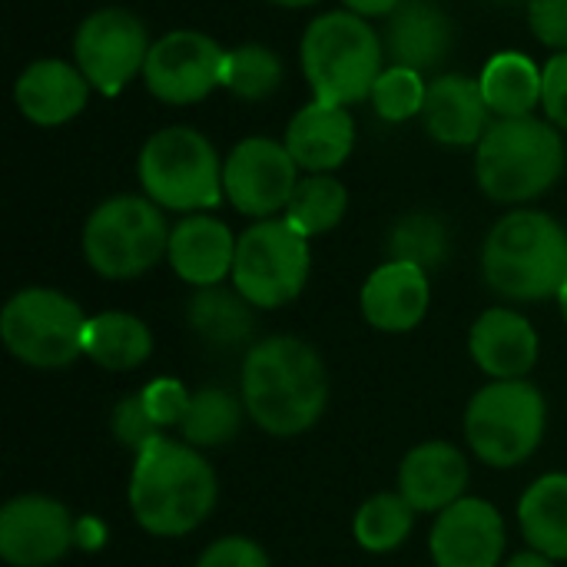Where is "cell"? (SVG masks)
I'll return each instance as SVG.
<instances>
[{
	"instance_id": "6da1fadb",
	"label": "cell",
	"mask_w": 567,
	"mask_h": 567,
	"mask_svg": "<svg viewBox=\"0 0 567 567\" xmlns=\"http://www.w3.org/2000/svg\"><path fill=\"white\" fill-rule=\"evenodd\" d=\"M326 365L309 342L272 336L249 349L243 362V409L262 432L276 439L309 432L326 412Z\"/></svg>"
},
{
	"instance_id": "7a4b0ae2",
	"label": "cell",
	"mask_w": 567,
	"mask_h": 567,
	"mask_svg": "<svg viewBox=\"0 0 567 567\" xmlns=\"http://www.w3.org/2000/svg\"><path fill=\"white\" fill-rule=\"evenodd\" d=\"M213 505L216 475L193 445L156 435L146 449L136 452L130 508L150 535H189L213 515Z\"/></svg>"
},
{
	"instance_id": "3957f363",
	"label": "cell",
	"mask_w": 567,
	"mask_h": 567,
	"mask_svg": "<svg viewBox=\"0 0 567 567\" xmlns=\"http://www.w3.org/2000/svg\"><path fill=\"white\" fill-rule=\"evenodd\" d=\"M482 272L505 299L542 302L561 296L567 286V233L548 213L515 209L492 226Z\"/></svg>"
},
{
	"instance_id": "277c9868",
	"label": "cell",
	"mask_w": 567,
	"mask_h": 567,
	"mask_svg": "<svg viewBox=\"0 0 567 567\" xmlns=\"http://www.w3.org/2000/svg\"><path fill=\"white\" fill-rule=\"evenodd\" d=\"M299 60L312 100L352 106L372 100L385 70V43L365 17L329 10L306 27Z\"/></svg>"
},
{
	"instance_id": "5b68a950",
	"label": "cell",
	"mask_w": 567,
	"mask_h": 567,
	"mask_svg": "<svg viewBox=\"0 0 567 567\" xmlns=\"http://www.w3.org/2000/svg\"><path fill=\"white\" fill-rule=\"evenodd\" d=\"M565 173V140L551 120H495L475 153V179L495 203H532Z\"/></svg>"
},
{
	"instance_id": "8992f818",
	"label": "cell",
	"mask_w": 567,
	"mask_h": 567,
	"mask_svg": "<svg viewBox=\"0 0 567 567\" xmlns=\"http://www.w3.org/2000/svg\"><path fill=\"white\" fill-rule=\"evenodd\" d=\"M140 186L159 209H213L226 196L216 146L193 126L156 130L136 159Z\"/></svg>"
},
{
	"instance_id": "52a82bcc",
	"label": "cell",
	"mask_w": 567,
	"mask_h": 567,
	"mask_svg": "<svg viewBox=\"0 0 567 567\" xmlns=\"http://www.w3.org/2000/svg\"><path fill=\"white\" fill-rule=\"evenodd\" d=\"M169 233L150 196H110L83 226V256L103 279H136L169 252Z\"/></svg>"
},
{
	"instance_id": "ba28073f",
	"label": "cell",
	"mask_w": 567,
	"mask_h": 567,
	"mask_svg": "<svg viewBox=\"0 0 567 567\" xmlns=\"http://www.w3.org/2000/svg\"><path fill=\"white\" fill-rule=\"evenodd\" d=\"M545 395L525 379H498L475 392L465 412V435L478 462L515 468L528 462L545 439Z\"/></svg>"
},
{
	"instance_id": "9c48e42d",
	"label": "cell",
	"mask_w": 567,
	"mask_h": 567,
	"mask_svg": "<svg viewBox=\"0 0 567 567\" xmlns=\"http://www.w3.org/2000/svg\"><path fill=\"white\" fill-rule=\"evenodd\" d=\"M309 266V236L289 219H259L236 243L233 286L256 309H279L306 289Z\"/></svg>"
},
{
	"instance_id": "30bf717a",
	"label": "cell",
	"mask_w": 567,
	"mask_h": 567,
	"mask_svg": "<svg viewBox=\"0 0 567 567\" xmlns=\"http://www.w3.org/2000/svg\"><path fill=\"white\" fill-rule=\"evenodd\" d=\"M86 316L56 289H20L0 316L3 346L33 369H63L83 355Z\"/></svg>"
},
{
	"instance_id": "8fae6325",
	"label": "cell",
	"mask_w": 567,
	"mask_h": 567,
	"mask_svg": "<svg viewBox=\"0 0 567 567\" xmlns=\"http://www.w3.org/2000/svg\"><path fill=\"white\" fill-rule=\"evenodd\" d=\"M146 23L126 7H100L73 33V63L83 70L93 90L116 96L150 56Z\"/></svg>"
},
{
	"instance_id": "7c38bea8",
	"label": "cell",
	"mask_w": 567,
	"mask_h": 567,
	"mask_svg": "<svg viewBox=\"0 0 567 567\" xmlns=\"http://www.w3.org/2000/svg\"><path fill=\"white\" fill-rule=\"evenodd\" d=\"M226 47L203 30H169L146 56V90L169 106H193L223 86Z\"/></svg>"
},
{
	"instance_id": "4fadbf2b",
	"label": "cell",
	"mask_w": 567,
	"mask_h": 567,
	"mask_svg": "<svg viewBox=\"0 0 567 567\" xmlns=\"http://www.w3.org/2000/svg\"><path fill=\"white\" fill-rule=\"evenodd\" d=\"M299 186V166L286 143L269 136H249L233 146L223 163V189L233 209L252 219H276L286 213Z\"/></svg>"
},
{
	"instance_id": "5bb4252c",
	"label": "cell",
	"mask_w": 567,
	"mask_h": 567,
	"mask_svg": "<svg viewBox=\"0 0 567 567\" xmlns=\"http://www.w3.org/2000/svg\"><path fill=\"white\" fill-rule=\"evenodd\" d=\"M76 542L70 512L47 495H20L0 512V558L10 567H47Z\"/></svg>"
},
{
	"instance_id": "9a60e30c",
	"label": "cell",
	"mask_w": 567,
	"mask_h": 567,
	"mask_svg": "<svg viewBox=\"0 0 567 567\" xmlns=\"http://www.w3.org/2000/svg\"><path fill=\"white\" fill-rule=\"evenodd\" d=\"M505 555V522L495 505L462 498L445 508L432 528V558L439 567H498Z\"/></svg>"
},
{
	"instance_id": "2e32d148",
	"label": "cell",
	"mask_w": 567,
	"mask_h": 567,
	"mask_svg": "<svg viewBox=\"0 0 567 567\" xmlns=\"http://www.w3.org/2000/svg\"><path fill=\"white\" fill-rule=\"evenodd\" d=\"M492 116L482 83L465 73H442L425 90V133L442 146H478L495 123Z\"/></svg>"
},
{
	"instance_id": "e0dca14e",
	"label": "cell",
	"mask_w": 567,
	"mask_h": 567,
	"mask_svg": "<svg viewBox=\"0 0 567 567\" xmlns=\"http://www.w3.org/2000/svg\"><path fill=\"white\" fill-rule=\"evenodd\" d=\"M90 80L76 63L66 60H33L13 83V103L20 116L37 126H63L86 110Z\"/></svg>"
},
{
	"instance_id": "ac0fdd59",
	"label": "cell",
	"mask_w": 567,
	"mask_h": 567,
	"mask_svg": "<svg viewBox=\"0 0 567 567\" xmlns=\"http://www.w3.org/2000/svg\"><path fill=\"white\" fill-rule=\"evenodd\" d=\"M385 56L409 70H439L455 47V20L435 0H402L385 23Z\"/></svg>"
},
{
	"instance_id": "d6986e66",
	"label": "cell",
	"mask_w": 567,
	"mask_h": 567,
	"mask_svg": "<svg viewBox=\"0 0 567 567\" xmlns=\"http://www.w3.org/2000/svg\"><path fill=\"white\" fill-rule=\"evenodd\" d=\"M236 236L233 229L206 213H193L169 233V266L173 272L189 286H219L226 276H233L236 262Z\"/></svg>"
},
{
	"instance_id": "ffe728a7",
	"label": "cell",
	"mask_w": 567,
	"mask_h": 567,
	"mask_svg": "<svg viewBox=\"0 0 567 567\" xmlns=\"http://www.w3.org/2000/svg\"><path fill=\"white\" fill-rule=\"evenodd\" d=\"M286 150L296 166L306 173H332L339 169L355 146V120L349 106L332 103H306L286 126Z\"/></svg>"
},
{
	"instance_id": "44dd1931",
	"label": "cell",
	"mask_w": 567,
	"mask_h": 567,
	"mask_svg": "<svg viewBox=\"0 0 567 567\" xmlns=\"http://www.w3.org/2000/svg\"><path fill=\"white\" fill-rule=\"evenodd\" d=\"M429 272L412 262H385L362 286V316L382 332H412L429 312Z\"/></svg>"
},
{
	"instance_id": "7402d4cb",
	"label": "cell",
	"mask_w": 567,
	"mask_h": 567,
	"mask_svg": "<svg viewBox=\"0 0 567 567\" xmlns=\"http://www.w3.org/2000/svg\"><path fill=\"white\" fill-rule=\"evenodd\" d=\"M468 488V462L449 442H425L412 449L399 468V492L415 512H445L462 502Z\"/></svg>"
},
{
	"instance_id": "603a6c76",
	"label": "cell",
	"mask_w": 567,
	"mask_h": 567,
	"mask_svg": "<svg viewBox=\"0 0 567 567\" xmlns=\"http://www.w3.org/2000/svg\"><path fill=\"white\" fill-rule=\"evenodd\" d=\"M468 349L492 379H525L538 362V332L512 309H488L472 326Z\"/></svg>"
},
{
	"instance_id": "cb8c5ba5",
	"label": "cell",
	"mask_w": 567,
	"mask_h": 567,
	"mask_svg": "<svg viewBox=\"0 0 567 567\" xmlns=\"http://www.w3.org/2000/svg\"><path fill=\"white\" fill-rule=\"evenodd\" d=\"M478 83L495 120L535 116V106H542L545 70L518 50H502L485 63Z\"/></svg>"
},
{
	"instance_id": "d4e9b609",
	"label": "cell",
	"mask_w": 567,
	"mask_h": 567,
	"mask_svg": "<svg viewBox=\"0 0 567 567\" xmlns=\"http://www.w3.org/2000/svg\"><path fill=\"white\" fill-rule=\"evenodd\" d=\"M153 336L143 319L130 312H100L86 319L83 332V355L110 372L136 369L150 359Z\"/></svg>"
},
{
	"instance_id": "484cf974",
	"label": "cell",
	"mask_w": 567,
	"mask_h": 567,
	"mask_svg": "<svg viewBox=\"0 0 567 567\" xmlns=\"http://www.w3.org/2000/svg\"><path fill=\"white\" fill-rule=\"evenodd\" d=\"M522 532L532 551L565 561L567 558V475L538 478L518 505Z\"/></svg>"
},
{
	"instance_id": "4316f807",
	"label": "cell",
	"mask_w": 567,
	"mask_h": 567,
	"mask_svg": "<svg viewBox=\"0 0 567 567\" xmlns=\"http://www.w3.org/2000/svg\"><path fill=\"white\" fill-rule=\"evenodd\" d=\"M193 332L213 346V349H236L239 342H246L252 336V302H246L239 292L219 289V286H206L189 299V312H186Z\"/></svg>"
},
{
	"instance_id": "83f0119b",
	"label": "cell",
	"mask_w": 567,
	"mask_h": 567,
	"mask_svg": "<svg viewBox=\"0 0 567 567\" xmlns=\"http://www.w3.org/2000/svg\"><path fill=\"white\" fill-rule=\"evenodd\" d=\"M346 209H349V189L329 173H309L306 179H299V186L286 206V219L302 236L312 239V236L336 229L342 223Z\"/></svg>"
},
{
	"instance_id": "f1b7e54d",
	"label": "cell",
	"mask_w": 567,
	"mask_h": 567,
	"mask_svg": "<svg viewBox=\"0 0 567 567\" xmlns=\"http://www.w3.org/2000/svg\"><path fill=\"white\" fill-rule=\"evenodd\" d=\"M286 66L279 53L266 43H239L226 50V66H223V86L246 100V103H262L282 86Z\"/></svg>"
},
{
	"instance_id": "f546056e",
	"label": "cell",
	"mask_w": 567,
	"mask_h": 567,
	"mask_svg": "<svg viewBox=\"0 0 567 567\" xmlns=\"http://www.w3.org/2000/svg\"><path fill=\"white\" fill-rule=\"evenodd\" d=\"M243 425V409L239 402L223 392V389H199L189 395V409L179 422V435L186 445H226L239 435Z\"/></svg>"
},
{
	"instance_id": "4dcf8cb0",
	"label": "cell",
	"mask_w": 567,
	"mask_h": 567,
	"mask_svg": "<svg viewBox=\"0 0 567 567\" xmlns=\"http://www.w3.org/2000/svg\"><path fill=\"white\" fill-rule=\"evenodd\" d=\"M415 525V508L402 498V492H385L369 498L355 515V542L365 551L385 555L405 545Z\"/></svg>"
},
{
	"instance_id": "1f68e13d",
	"label": "cell",
	"mask_w": 567,
	"mask_h": 567,
	"mask_svg": "<svg viewBox=\"0 0 567 567\" xmlns=\"http://www.w3.org/2000/svg\"><path fill=\"white\" fill-rule=\"evenodd\" d=\"M449 256V229L435 213H409L389 233V259L439 269Z\"/></svg>"
},
{
	"instance_id": "d6a6232c",
	"label": "cell",
	"mask_w": 567,
	"mask_h": 567,
	"mask_svg": "<svg viewBox=\"0 0 567 567\" xmlns=\"http://www.w3.org/2000/svg\"><path fill=\"white\" fill-rule=\"evenodd\" d=\"M425 90L429 83L422 80L419 70L409 66H385L375 90H372V110L385 120V123H405L412 116L422 113L425 106Z\"/></svg>"
},
{
	"instance_id": "836d02e7",
	"label": "cell",
	"mask_w": 567,
	"mask_h": 567,
	"mask_svg": "<svg viewBox=\"0 0 567 567\" xmlns=\"http://www.w3.org/2000/svg\"><path fill=\"white\" fill-rule=\"evenodd\" d=\"M113 435L120 445H126L130 452H140L146 449L156 435H159V425L153 422L146 402H143V392H133L126 395L116 409H113Z\"/></svg>"
},
{
	"instance_id": "e575fe53",
	"label": "cell",
	"mask_w": 567,
	"mask_h": 567,
	"mask_svg": "<svg viewBox=\"0 0 567 567\" xmlns=\"http://www.w3.org/2000/svg\"><path fill=\"white\" fill-rule=\"evenodd\" d=\"M143 402H146V409H150V415H153V422L159 429H169V425L179 429V422H183V415L189 409V395H186L183 382H176V379L150 382L143 389Z\"/></svg>"
},
{
	"instance_id": "d590c367",
	"label": "cell",
	"mask_w": 567,
	"mask_h": 567,
	"mask_svg": "<svg viewBox=\"0 0 567 567\" xmlns=\"http://www.w3.org/2000/svg\"><path fill=\"white\" fill-rule=\"evenodd\" d=\"M528 30L538 43L567 50V0H528Z\"/></svg>"
},
{
	"instance_id": "8d00e7d4",
	"label": "cell",
	"mask_w": 567,
	"mask_h": 567,
	"mask_svg": "<svg viewBox=\"0 0 567 567\" xmlns=\"http://www.w3.org/2000/svg\"><path fill=\"white\" fill-rule=\"evenodd\" d=\"M196 567H269V558L249 538H219L203 551Z\"/></svg>"
},
{
	"instance_id": "74e56055",
	"label": "cell",
	"mask_w": 567,
	"mask_h": 567,
	"mask_svg": "<svg viewBox=\"0 0 567 567\" xmlns=\"http://www.w3.org/2000/svg\"><path fill=\"white\" fill-rule=\"evenodd\" d=\"M542 70H545V83H542L545 116L567 133V50L555 53Z\"/></svg>"
},
{
	"instance_id": "f35d334b",
	"label": "cell",
	"mask_w": 567,
	"mask_h": 567,
	"mask_svg": "<svg viewBox=\"0 0 567 567\" xmlns=\"http://www.w3.org/2000/svg\"><path fill=\"white\" fill-rule=\"evenodd\" d=\"M399 3L402 0H342V10H349L355 17H365V20H372V17H385L389 20L399 10Z\"/></svg>"
},
{
	"instance_id": "ab89813d",
	"label": "cell",
	"mask_w": 567,
	"mask_h": 567,
	"mask_svg": "<svg viewBox=\"0 0 567 567\" xmlns=\"http://www.w3.org/2000/svg\"><path fill=\"white\" fill-rule=\"evenodd\" d=\"M76 542H80L83 548H96L100 542H106V528H103L96 518H83V522L76 525Z\"/></svg>"
},
{
	"instance_id": "60d3db41",
	"label": "cell",
	"mask_w": 567,
	"mask_h": 567,
	"mask_svg": "<svg viewBox=\"0 0 567 567\" xmlns=\"http://www.w3.org/2000/svg\"><path fill=\"white\" fill-rule=\"evenodd\" d=\"M505 567H555V561L538 551H525V555H515Z\"/></svg>"
},
{
	"instance_id": "b9f144b4",
	"label": "cell",
	"mask_w": 567,
	"mask_h": 567,
	"mask_svg": "<svg viewBox=\"0 0 567 567\" xmlns=\"http://www.w3.org/2000/svg\"><path fill=\"white\" fill-rule=\"evenodd\" d=\"M272 3H279V7H312V3H319V0H272Z\"/></svg>"
},
{
	"instance_id": "7bdbcfd3",
	"label": "cell",
	"mask_w": 567,
	"mask_h": 567,
	"mask_svg": "<svg viewBox=\"0 0 567 567\" xmlns=\"http://www.w3.org/2000/svg\"><path fill=\"white\" fill-rule=\"evenodd\" d=\"M558 306H561V316H565V322H567V286L561 289V296H558Z\"/></svg>"
},
{
	"instance_id": "ee69618b",
	"label": "cell",
	"mask_w": 567,
	"mask_h": 567,
	"mask_svg": "<svg viewBox=\"0 0 567 567\" xmlns=\"http://www.w3.org/2000/svg\"><path fill=\"white\" fill-rule=\"evenodd\" d=\"M492 3H522V0H492Z\"/></svg>"
}]
</instances>
